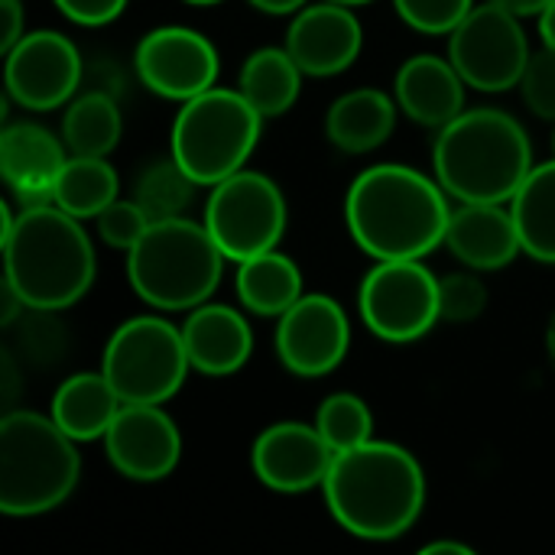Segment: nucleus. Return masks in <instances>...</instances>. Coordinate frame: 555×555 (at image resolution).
<instances>
[{"instance_id":"423d86ee","label":"nucleus","mask_w":555,"mask_h":555,"mask_svg":"<svg viewBox=\"0 0 555 555\" xmlns=\"http://www.w3.org/2000/svg\"><path fill=\"white\" fill-rule=\"evenodd\" d=\"M81 478L75 439L52 416L10 410L0 420V511L39 517L68 501Z\"/></svg>"},{"instance_id":"2f4dec72","label":"nucleus","mask_w":555,"mask_h":555,"mask_svg":"<svg viewBox=\"0 0 555 555\" xmlns=\"http://www.w3.org/2000/svg\"><path fill=\"white\" fill-rule=\"evenodd\" d=\"M488 306V289L475 273H449L439 280V312L442 322L465 325L475 322Z\"/></svg>"},{"instance_id":"ddd939ff","label":"nucleus","mask_w":555,"mask_h":555,"mask_svg":"<svg viewBox=\"0 0 555 555\" xmlns=\"http://www.w3.org/2000/svg\"><path fill=\"white\" fill-rule=\"evenodd\" d=\"M7 98L26 111H52L75 98L81 81L78 46L55 33L36 29L23 33L16 46L7 49Z\"/></svg>"},{"instance_id":"393cba45","label":"nucleus","mask_w":555,"mask_h":555,"mask_svg":"<svg viewBox=\"0 0 555 555\" xmlns=\"http://www.w3.org/2000/svg\"><path fill=\"white\" fill-rule=\"evenodd\" d=\"M507 205L517 221L524 254L540 263H555V156L530 169Z\"/></svg>"},{"instance_id":"4468645a","label":"nucleus","mask_w":555,"mask_h":555,"mask_svg":"<svg viewBox=\"0 0 555 555\" xmlns=\"http://www.w3.org/2000/svg\"><path fill=\"white\" fill-rule=\"evenodd\" d=\"M140 81L169 101H189L215 88L221 62L215 42L189 26H159L146 33L133 52Z\"/></svg>"},{"instance_id":"4c0bfd02","label":"nucleus","mask_w":555,"mask_h":555,"mask_svg":"<svg viewBox=\"0 0 555 555\" xmlns=\"http://www.w3.org/2000/svg\"><path fill=\"white\" fill-rule=\"evenodd\" d=\"M309 0H250L254 10L260 13H270V16H293L306 7Z\"/></svg>"},{"instance_id":"a878e982","label":"nucleus","mask_w":555,"mask_h":555,"mask_svg":"<svg viewBox=\"0 0 555 555\" xmlns=\"http://www.w3.org/2000/svg\"><path fill=\"white\" fill-rule=\"evenodd\" d=\"M302 68L299 62L289 55V49H276V46H267V49H257L247 55L244 68H241V78H237V91L263 114V117H280L286 114L299 91H302Z\"/></svg>"},{"instance_id":"f3484780","label":"nucleus","mask_w":555,"mask_h":555,"mask_svg":"<svg viewBox=\"0 0 555 555\" xmlns=\"http://www.w3.org/2000/svg\"><path fill=\"white\" fill-rule=\"evenodd\" d=\"M364 29L351 7L322 0L306 3L299 13H293V23L286 29V49L299 62V68L312 78H332L345 68H351L361 55Z\"/></svg>"},{"instance_id":"c9c22d12","label":"nucleus","mask_w":555,"mask_h":555,"mask_svg":"<svg viewBox=\"0 0 555 555\" xmlns=\"http://www.w3.org/2000/svg\"><path fill=\"white\" fill-rule=\"evenodd\" d=\"M0 7H3V39H0V46L7 52L10 46H16L23 39V3L20 0H0Z\"/></svg>"},{"instance_id":"9d476101","label":"nucleus","mask_w":555,"mask_h":555,"mask_svg":"<svg viewBox=\"0 0 555 555\" xmlns=\"http://www.w3.org/2000/svg\"><path fill=\"white\" fill-rule=\"evenodd\" d=\"M358 309L380 341H416L442 322L439 276L423 260H377L358 289Z\"/></svg>"},{"instance_id":"0eeeda50","label":"nucleus","mask_w":555,"mask_h":555,"mask_svg":"<svg viewBox=\"0 0 555 555\" xmlns=\"http://www.w3.org/2000/svg\"><path fill=\"white\" fill-rule=\"evenodd\" d=\"M263 120L241 91L215 85L182 101L169 133V156L198 185H218L244 169L260 143Z\"/></svg>"},{"instance_id":"7c9ffc66","label":"nucleus","mask_w":555,"mask_h":555,"mask_svg":"<svg viewBox=\"0 0 555 555\" xmlns=\"http://www.w3.org/2000/svg\"><path fill=\"white\" fill-rule=\"evenodd\" d=\"M400 20L426 36H449L472 10L475 0H393Z\"/></svg>"},{"instance_id":"4be33fe9","label":"nucleus","mask_w":555,"mask_h":555,"mask_svg":"<svg viewBox=\"0 0 555 555\" xmlns=\"http://www.w3.org/2000/svg\"><path fill=\"white\" fill-rule=\"evenodd\" d=\"M397 98L380 88H354L332 101L325 114V137L341 153L361 156L384 146L397 127Z\"/></svg>"},{"instance_id":"bb28decb","label":"nucleus","mask_w":555,"mask_h":555,"mask_svg":"<svg viewBox=\"0 0 555 555\" xmlns=\"http://www.w3.org/2000/svg\"><path fill=\"white\" fill-rule=\"evenodd\" d=\"M120 179L107 156H72L52 185V202L75 218H98L111 202H117Z\"/></svg>"},{"instance_id":"f8f14e48","label":"nucleus","mask_w":555,"mask_h":555,"mask_svg":"<svg viewBox=\"0 0 555 555\" xmlns=\"http://www.w3.org/2000/svg\"><path fill=\"white\" fill-rule=\"evenodd\" d=\"M280 364L296 377L332 374L351 348V322L325 293H302L276 322L273 338Z\"/></svg>"},{"instance_id":"1a4fd4ad","label":"nucleus","mask_w":555,"mask_h":555,"mask_svg":"<svg viewBox=\"0 0 555 555\" xmlns=\"http://www.w3.org/2000/svg\"><path fill=\"white\" fill-rule=\"evenodd\" d=\"M286 198L280 185L254 169H241L224 182L211 185L205 205V228L211 231L221 254L234 263L276 250L286 234Z\"/></svg>"},{"instance_id":"9b49d317","label":"nucleus","mask_w":555,"mask_h":555,"mask_svg":"<svg viewBox=\"0 0 555 555\" xmlns=\"http://www.w3.org/2000/svg\"><path fill=\"white\" fill-rule=\"evenodd\" d=\"M530 42L520 16L498 7L494 0L475 7L449 33V59L468 88L501 94L520 85L530 65Z\"/></svg>"},{"instance_id":"a19ab883","label":"nucleus","mask_w":555,"mask_h":555,"mask_svg":"<svg viewBox=\"0 0 555 555\" xmlns=\"http://www.w3.org/2000/svg\"><path fill=\"white\" fill-rule=\"evenodd\" d=\"M335 3H345V7H364V3H374V0H335Z\"/></svg>"},{"instance_id":"7ed1b4c3","label":"nucleus","mask_w":555,"mask_h":555,"mask_svg":"<svg viewBox=\"0 0 555 555\" xmlns=\"http://www.w3.org/2000/svg\"><path fill=\"white\" fill-rule=\"evenodd\" d=\"M3 280L33 312L75 306L94 283V247L81 218L55 202L20 208L3 205Z\"/></svg>"},{"instance_id":"f704fd0d","label":"nucleus","mask_w":555,"mask_h":555,"mask_svg":"<svg viewBox=\"0 0 555 555\" xmlns=\"http://www.w3.org/2000/svg\"><path fill=\"white\" fill-rule=\"evenodd\" d=\"M78 26H104L127 10V0H52Z\"/></svg>"},{"instance_id":"aec40b11","label":"nucleus","mask_w":555,"mask_h":555,"mask_svg":"<svg viewBox=\"0 0 555 555\" xmlns=\"http://www.w3.org/2000/svg\"><path fill=\"white\" fill-rule=\"evenodd\" d=\"M182 338L192 371L205 377L237 374L254 351V332L247 319L221 302H202L182 322Z\"/></svg>"},{"instance_id":"e433bc0d","label":"nucleus","mask_w":555,"mask_h":555,"mask_svg":"<svg viewBox=\"0 0 555 555\" xmlns=\"http://www.w3.org/2000/svg\"><path fill=\"white\" fill-rule=\"evenodd\" d=\"M494 3L504 7V10H511V13L520 16V20H524V16H537V20H540V16L550 10L553 0H494Z\"/></svg>"},{"instance_id":"f257e3e1","label":"nucleus","mask_w":555,"mask_h":555,"mask_svg":"<svg viewBox=\"0 0 555 555\" xmlns=\"http://www.w3.org/2000/svg\"><path fill=\"white\" fill-rule=\"evenodd\" d=\"M345 221L367 257L423 260L446 244L452 205L439 179L403 163H380L351 182L345 195Z\"/></svg>"},{"instance_id":"39448f33","label":"nucleus","mask_w":555,"mask_h":555,"mask_svg":"<svg viewBox=\"0 0 555 555\" xmlns=\"http://www.w3.org/2000/svg\"><path fill=\"white\" fill-rule=\"evenodd\" d=\"M224 254L205 221L163 218L127 250V280L133 293L163 312L195 309L211 299L224 273Z\"/></svg>"},{"instance_id":"79ce46f5","label":"nucleus","mask_w":555,"mask_h":555,"mask_svg":"<svg viewBox=\"0 0 555 555\" xmlns=\"http://www.w3.org/2000/svg\"><path fill=\"white\" fill-rule=\"evenodd\" d=\"M185 3H195V7H211V3H221V0H185Z\"/></svg>"},{"instance_id":"412c9836","label":"nucleus","mask_w":555,"mask_h":555,"mask_svg":"<svg viewBox=\"0 0 555 555\" xmlns=\"http://www.w3.org/2000/svg\"><path fill=\"white\" fill-rule=\"evenodd\" d=\"M465 88L468 85L452 65V59L420 52L400 65L393 98L410 120L442 130L465 111Z\"/></svg>"},{"instance_id":"a211bd4d","label":"nucleus","mask_w":555,"mask_h":555,"mask_svg":"<svg viewBox=\"0 0 555 555\" xmlns=\"http://www.w3.org/2000/svg\"><path fill=\"white\" fill-rule=\"evenodd\" d=\"M68 159L65 140L39 124H10L0 133V172L10 192L20 198V208L49 205L55 176Z\"/></svg>"},{"instance_id":"473e14b6","label":"nucleus","mask_w":555,"mask_h":555,"mask_svg":"<svg viewBox=\"0 0 555 555\" xmlns=\"http://www.w3.org/2000/svg\"><path fill=\"white\" fill-rule=\"evenodd\" d=\"M94 221H98L101 241L107 247H114V250H130L146 234V228L153 224V218L143 211V205L137 198H130V202L127 198L111 202Z\"/></svg>"},{"instance_id":"58836bf2","label":"nucleus","mask_w":555,"mask_h":555,"mask_svg":"<svg viewBox=\"0 0 555 555\" xmlns=\"http://www.w3.org/2000/svg\"><path fill=\"white\" fill-rule=\"evenodd\" d=\"M423 555H475L472 546L465 543H452V540H436V543H426Z\"/></svg>"},{"instance_id":"ea45409f","label":"nucleus","mask_w":555,"mask_h":555,"mask_svg":"<svg viewBox=\"0 0 555 555\" xmlns=\"http://www.w3.org/2000/svg\"><path fill=\"white\" fill-rule=\"evenodd\" d=\"M540 36H543V46L555 49V0L550 3V10L540 16Z\"/></svg>"},{"instance_id":"cd10ccee","label":"nucleus","mask_w":555,"mask_h":555,"mask_svg":"<svg viewBox=\"0 0 555 555\" xmlns=\"http://www.w3.org/2000/svg\"><path fill=\"white\" fill-rule=\"evenodd\" d=\"M120 107L107 91H85L72 98L62 117V140L72 156H107L120 140Z\"/></svg>"},{"instance_id":"20e7f679","label":"nucleus","mask_w":555,"mask_h":555,"mask_svg":"<svg viewBox=\"0 0 555 555\" xmlns=\"http://www.w3.org/2000/svg\"><path fill=\"white\" fill-rule=\"evenodd\" d=\"M533 166L524 124L498 107L462 111L433 143V172L455 202L507 205Z\"/></svg>"},{"instance_id":"6ab92c4d","label":"nucleus","mask_w":555,"mask_h":555,"mask_svg":"<svg viewBox=\"0 0 555 555\" xmlns=\"http://www.w3.org/2000/svg\"><path fill=\"white\" fill-rule=\"evenodd\" d=\"M446 247L468 270H504L524 250L517 221L504 202H459V208H452Z\"/></svg>"},{"instance_id":"f03ea898","label":"nucleus","mask_w":555,"mask_h":555,"mask_svg":"<svg viewBox=\"0 0 555 555\" xmlns=\"http://www.w3.org/2000/svg\"><path fill=\"white\" fill-rule=\"evenodd\" d=\"M325 507L341 530L358 540H397L423 514L426 475L413 452L397 442L367 439L335 452L322 481Z\"/></svg>"},{"instance_id":"2eb2a0df","label":"nucleus","mask_w":555,"mask_h":555,"mask_svg":"<svg viewBox=\"0 0 555 555\" xmlns=\"http://www.w3.org/2000/svg\"><path fill=\"white\" fill-rule=\"evenodd\" d=\"M111 465L130 481H163L182 459V436L159 403H124L104 433Z\"/></svg>"},{"instance_id":"5701e85b","label":"nucleus","mask_w":555,"mask_h":555,"mask_svg":"<svg viewBox=\"0 0 555 555\" xmlns=\"http://www.w3.org/2000/svg\"><path fill=\"white\" fill-rule=\"evenodd\" d=\"M120 406L124 403H120L117 390L111 387V380L104 377V371L75 374L59 384V390L52 397V420L75 442H91V439H104V433L111 429Z\"/></svg>"},{"instance_id":"37998d69","label":"nucleus","mask_w":555,"mask_h":555,"mask_svg":"<svg viewBox=\"0 0 555 555\" xmlns=\"http://www.w3.org/2000/svg\"><path fill=\"white\" fill-rule=\"evenodd\" d=\"M553 153H555V133H553Z\"/></svg>"},{"instance_id":"b1692460","label":"nucleus","mask_w":555,"mask_h":555,"mask_svg":"<svg viewBox=\"0 0 555 555\" xmlns=\"http://www.w3.org/2000/svg\"><path fill=\"white\" fill-rule=\"evenodd\" d=\"M234 289L247 312L263 319H280L302 296V273L293 257L280 250H267L260 257L237 263Z\"/></svg>"},{"instance_id":"dca6fc26","label":"nucleus","mask_w":555,"mask_h":555,"mask_svg":"<svg viewBox=\"0 0 555 555\" xmlns=\"http://www.w3.org/2000/svg\"><path fill=\"white\" fill-rule=\"evenodd\" d=\"M335 452L309 423H273L254 439V478L280 494H302L322 488Z\"/></svg>"},{"instance_id":"c85d7f7f","label":"nucleus","mask_w":555,"mask_h":555,"mask_svg":"<svg viewBox=\"0 0 555 555\" xmlns=\"http://www.w3.org/2000/svg\"><path fill=\"white\" fill-rule=\"evenodd\" d=\"M195 189H198V182L169 156V159L150 163L140 172L133 198L143 205V211L153 221H163V218H179L192 205Z\"/></svg>"},{"instance_id":"c756f323","label":"nucleus","mask_w":555,"mask_h":555,"mask_svg":"<svg viewBox=\"0 0 555 555\" xmlns=\"http://www.w3.org/2000/svg\"><path fill=\"white\" fill-rule=\"evenodd\" d=\"M315 429L325 436L332 452H345L374 439V413L358 393H332L315 413Z\"/></svg>"},{"instance_id":"72a5a7b5","label":"nucleus","mask_w":555,"mask_h":555,"mask_svg":"<svg viewBox=\"0 0 555 555\" xmlns=\"http://www.w3.org/2000/svg\"><path fill=\"white\" fill-rule=\"evenodd\" d=\"M520 94L524 104L540 117L555 120V49L543 46L540 52L530 55V65L520 78Z\"/></svg>"},{"instance_id":"6e6552de","label":"nucleus","mask_w":555,"mask_h":555,"mask_svg":"<svg viewBox=\"0 0 555 555\" xmlns=\"http://www.w3.org/2000/svg\"><path fill=\"white\" fill-rule=\"evenodd\" d=\"M101 371L117 390L120 403H166L172 400L192 364L182 328L159 315H137L114 328L104 345Z\"/></svg>"}]
</instances>
